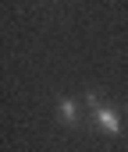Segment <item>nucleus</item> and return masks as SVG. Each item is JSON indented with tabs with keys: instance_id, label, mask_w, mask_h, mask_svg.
<instances>
[{
	"instance_id": "obj_1",
	"label": "nucleus",
	"mask_w": 128,
	"mask_h": 152,
	"mask_svg": "<svg viewBox=\"0 0 128 152\" xmlns=\"http://www.w3.org/2000/svg\"><path fill=\"white\" fill-rule=\"evenodd\" d=\"M89 103H92V113L100 120V127L107 131V134H121V117L114 106H103V103H96V96H89Z\"/></svg>"
},
{
	"instance_id": "obj_2",
	"label": "nucleus",
	"mask_w": 128,
	"mask_h": 152,
	"mask_svg": "<svg viewBox=\"0 0 128 152\" xmlns=\"http://www.w3.org/2000/svg\"><path fill=\"white\" fill-rule=\"evenodd\" d=\"M75 117H78V106L71 99H61V120L64 124H75Z\"/></svg>"
}]
</instances>
